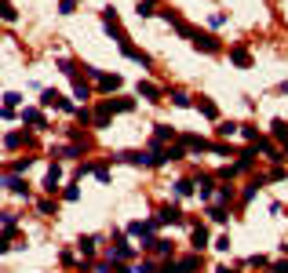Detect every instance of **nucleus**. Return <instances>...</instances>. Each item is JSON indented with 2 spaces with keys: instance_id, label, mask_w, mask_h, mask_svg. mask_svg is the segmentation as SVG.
Masks as SVG:
<instances>
[{
  "instance_id": "f257e3e1",
  "label": "nucleus",
  "mask_w": 288,
  "mask_h": 273,
  "mask_svg": "<svg viewBox=\"0 0 288 273\" xmlns=\"http://www.w3.org/2000/svg\"><path fill=\"white\" fill-rule=\"evenodd\" d=\"M128 109H135V99H106L102 109L95 113V128H106L110 113H128Z\"/></svg>"
},
{
  "instance_id": "f03ea898",
  "label": "nucleus",
  "mask_w": 288,
  "mask_h": 273,
  "mask_svg": "<svg viewBox=\"0 0 288 273\" xmlns=\"http://www.w3.org/2000/svg\"><path fill=\"white\" fill-rule=\"evenodd\" d=\"M190 41H193V48H201V51H208V55H215L223 44H219V36H212V33H201V29H193L190 33Z\"/></svg>"
},
{
  "instance_id": "7ed1b4c3",
  "label": "nucleus",
  "mask_w": 288,
  "mask_h": 273,
  "mask_svg": "<svg viewBox=\"0 0 288 273\" xmlns=\"http://www.w3.org/2000/svg\"><path fill=\"white\" fill-rule=\"evenodd\" d=\"M153 222H183V211H179L175 204H164V208H157Z\"/></svg>"
},
{
  "instance_id": "20e7f679",
  "label": "nucleus",
  "mask_w": 288,
  "mask_h": 273,
  "mask_svg": "<svg viewBox=\"0 0 288 273\" xmlns=\"http://www.w3.org/2000/svg\"><path fill=\"white\" fill-rule=\"evenodd\" d=\"M40 102H44V106H55V109H66V113L73 109V106H69V99H62V95H59V91H51V88L40 95Z\"/></svg>"
},
{
  "instance_id": "39448f33",
  "label": "nucleus",
  "mask_w": 288,
  "mask_h": 273,
  "mask_svg": "<svg viewBox=\"0 0 288 273\" xmlns=\"http://www.w3.org/2000/svg\"><path fill=\"white\" fill-rule=\"evenodd\" d=\"M0 186H4V189H11V193H19V197H29V189H26V182H22L19 175H8V179H0Z\"/></svg>"
},
{
  "instance_id": "423d86ee",
  "label": "nucleus",
  "mask_w": 288,
  "mask_h": 273,
  "mask_svg": "<svg viewBox=\"0 0 288 273\" xmlns=\"http://www.w3.org/2000/svg\"><path fill=\"white\" fill-rule=\"evenodd\" d=\"M59 179H62V168L51 164V168H48V179H44V189H48V193H59Z\"/></svg>"
},
{
  "instance_id": "0eeeda50",
  "label": "nucleus",
  "mask_w": 288,
  "mask_h": 273,
  "mask_svg": "<svg viewBox=\"0 0 288 273\" xmlns=\"http://www.w3.org/2000/svg\"><path fill=\"white\" fill-rule=\"evenodd\" d=\"M139 95H142L146 102H160V95H164V91H160L157 84H142V81H139Z\"/></svg>"
},
{
  "instance_id": "6e6552de",
  "label": "nucleus",
  "mask_w": 288,
  "mask_h": 273,
  "mask_svg": "<svg viewBox=\"0 0 288 273\" xmlns=\"http://www.w3.org/2000/svg\"><path fill=\"white\" fill-rule=\"evenodd\" d=\"M168 139H175V131H172L168 124H157V131H153V149H157V146H164Z\"/></svg>"
},
{
  "instance_id": "1a4fd4ad",
  "label": "nucleus",
  "mask_w": 288,
  "mask_h": 273,
  "mask_svg": "<svg viewBox=\"0 0 288 273\" xmlns=\"http://www.w3.org/2000/svg\"><path fill=\"white\" fill-rule=\"evenodd\" d=\"M204 248H208V229L193 226V251H204Z\"/></svg>"
},
{
  "instance_id": "9d476101",
  "label": "nucleus",
  "mask_w": 288,
  "mask_h": 273,
  "mask_svg": "<svg viewBox=\"0 0 288 273\" xmlns=\"http://www.w3.org/2000/svg\"><path fill=\"white\" fill-rule=\"evenodd\" d=\"M197 109L208 116V121H219V109H215V102H212V99H197Z\"/></svg>"
},
{
  "instance_id": "9b49d317",
  "label": "nucleus",
  "mask_w": 288,
  "mask_h": 273,
  "mask_svg": "<svg viewBox=\"0 0 288 273\" xmlns=\"http://www.w3.org/2000/svg\"><path fill=\"white\" fill-rule=\"evenodd\" d=\"M230 59H233V62H237L241 69H248V66H252V55L244 51V48H230Z\"/></svg>"
},
{
  "instance_id": "f8f14e48",
  "label": "nucleus",
  "mask_w": 288,
  "mask_h": 273,
  "mask_svg": "<svg viewBox=\"0 0 288 273\" xmlns=\"http://www.w3.org/2000/svg\"><path fill=\"white\" fill-rule=\"evenodd\" d=\"M22 121L33 124V128H44V113H40V109H22Z\"/></svg>"
},
{
  "instance_id": "ddd939ff",
  "label": "nucleus",
  "mask_w": 288,
  "mask_h": 273,
  "mask_svg": "<svg viewBox=\"0 0 288 273\" xmlns=\"http://www.w3.org/2000/svg\"><path fill=\"white\" fill-rule=\"evenodd\" d=\"M197 186H201V197H204V201H208L212 193H215V182H212L208 175H197Z\"/></svg>"
},
{
  "instance_id": "4468645a",
  "label": "nucleus",
  "mask_w": 288,
  "mask_h": 273,
  "mask_svg": "<svg viewBox=\"0 0 288 273\" xmlns=\"http://www.w3.org/2000/svg\"><path fill=\"white\" fill-rule=\"evenodd\" d=\"M0 18H4V22H15L19 18V11H15L11 0H0Z\"/></svg>"
},
{
  "instance_id": "2eb2a0df",
  "label": "nucleus",
  "mask_w": 288,
  "mask_h": 273,
  "mask_svg": "<svg viewBox=\"0 0 288 273\" xmlns=\"http://www.w3.org/2000/svg\"><path fill=\"white\" fill-rule=\"evenodd\" d=\"M120 88V76L113 73V76H99V91H117Z\"/></svg>"
},
{
  "instance_id": "dca6fc26",
  "label": "nucleus",
  "mask_w": 288,
  "mask_h": 273,
  "mask_svg": "<svg viewBox=\"0 0 288 273\" xmlns=\"http://www.w3.org/2000/svg\"><path fill=\"white\" fill-rule=\"evenodd\" d=\"M73 95H77V99H92V88L80 81V76H73Z\"/></svg>"
},
{
  "instance_id": "f3484780",
  "label": "nucleus",
  "mask_w": 288,
  "mask_h": 273,
  "mask_svg": "<svg viewBox=\"0 0 288 273\" xmlns=\"http://www.w3.org/2000/svg\"><path fill=\"white\" fill-rule=\"evenodd\" d=\"M270 128H274V139H281V142H288V124L281 121V116H277V121H274Z\"/></svg>"
},
{
  "instance_id": "a211bd4d",
  "label": "nucleus",
  "mask_w": 288,
  "mask_h": 273,
  "mask_svg": "<svg viewBox=\"0 0 288 273\" xmlns=\"http://www.w3.org/2000/svg\"><path fill=\"white\" fill-rule=\"evenodd\" d=\"M139 15H142V18L157 15V0H139Z\"/></svg>"
},
{
  "instance_id": "6ab92c4d",
  "label": "nucleus",
  "mask_w": 288,
  "mask_h": 273,
  "mask_svg": "<svg viewBox=\"0 0 288 273\" xmlns=\"http://www.w3.org/2000/svg\"><path fill=\"white\" fill-rule=\"evenodd\" d=\"M95 244H99V237H80V251H84L88 259L95 255Z\"/></svg>"
},
{
  "instance_id": "aec40b11",
  "label": "nucleus",
  "mask_w": 288,
  "mask_h": 273,
  "mask_svg": "<svg viewBox=\"0 0 288 273\" xmlns=\"http://www.w3.org/2000/svg\"><path fill=\"white\" fill-rule=\"evenodd\" d=\"M168 99H172L175 106H190V95H186L183 88H175V91H168Z\"/></svg>"
},
{
  "instance_id": "412c9836",
  "label": "nucleus",
  "mask_w": 288,
  "mask_h": 273,
  "mask_svg": "<svg viewBox=\"0 0 288 273\" xmlns=\"http://www.w3.org/2000/svg\"><path fill=\"white\" fill-rule=\"evenodd\" d=\"M197 266H201V259H197V255H190V259H183V262H179V269H183V273H197Z\"/></svg>"
},
{
  "instance_id": "4be33fe9",
  "label": "nucleus",
  "mask_w": 288,
  "mask_h": 273,
  "mask_svg": "<svg viewBox=\"0 0 288 273\" xmlns=\"http://www.w3.org/2000/svg\"><path fill=\"white\" fill-rule=\"evenodd\" d=\"M175 193H179V197H186V193H193V179H179V182H175Z\"/></svg>"
},
{
  "instance_id": "5701e85b",
  "label": "nucleus",
  "mask_w": 288,
  "mask_h": 273,
  "mask_svg": "<svg viewBox=\"0 0 288 273\" xmlns=\"http://www.w3.org/2000/svg\"><path fill=\"white\" fill-rule=\"evenodd\" d=\"M29 142H33L29 135H8V146H11V149H19V146H29Z\"/></svg>"
},
{
  "instance_id": "b1692460",
  "label": "nucleus",
  "mask_w": 288,
  "mask_h": 273,
  "mask_svg": "<svg viewBox=\"0 0 288 273\" xmlns=\"http://www.w3.org/2000/svg\"><path fill=\"white\" fill-rule=\"evenodd\" d=\"M55 66H59V69H62V73H66V76H77V66H73V62H69V59H59V62H55Z\"/></svg>"
},
{
  "instance_id": "393cba45",
  "label": "nucleus",
  "mask_w": 288,
  "mask_h": 273,
  "mask_svg": "<svg viewBox=\"0 0 288 273\" xmlns=\"http://www.w3.org/2000/svg\"><path fill=\"white\" fill-rule=\"evenodd\" d=\"M19 102H22V95H19V91H8V95H4V109H15Z\"/></svg>"
},
{
  "instance_id": "a878e982",
  "label": "nucleus",
  "mask_w": 288,
  "mask_h": 273,
  "mask_svg": "<svg viewBox=\"0 0 288 273\" xmlns=\"http://www.w3.org/2000/svg\"><path fill=\"white\" fill-rule=\"evenodd\" d=\"M237 128H241V124H230V121H226V124H219L215 131H219L223 139H230V135H237Z\"/></svg>"
},
{
  "instance_id": "bb28decb",
  "label": "nucleus",
  "mask_w": 288,
  "mask_h": 273,
  "mask_svg": "<svg viewBox=\"0 0 288 273\" xmlns=\"http://www.w3.org/2000/svg\"><path fill=\"white\" fill-rule=\"evenodd\" d=\"M29 168H33V157H22V161H15V164H11V171H15V175H19V171H29Z\"/></svg>"
},
{
  "instance_id": "cd10ccee",
  "label": "nucleus",
  "mask_w": 288,
  "mask_h": 273,
  "mask_svg": "<svg viewBox=\"0 0 288 273\" xmlns=\"http://www.w3.org/2000/svg\"><path fill=\"white\" fill-rule=\"evenodd\" d=\"M208 219H212V222H226V211H223V208H208Z\"/></svg>"
},
{
  "instance_id": "c85d7f7f",
  "label": "nucleus",
  "mask_w": 288,
  "mask_h": 273,
  "mask_svg": "<svg viewBox=\"0 0 288 273\" xmlns=\"http://www.w3.org/2000/svg\"><path fill=\"white\" fill-rule=\"evenodd\" d=\"M241 135H244V139H252V142H256V139H259V131H256V128H252V124H241Z\"/></svg>"
},
{
  "instance_id": "c756f323",
  "label": "nucleus",
  "mask_w": 288,
  "mask_h": 273,
  "mask_svg": "<svg viewBox=\"0 0 288 273\" xmlns=\"http://www.w3.org/2000/svg\"><path fill=\"white\" fill-rule=\"evenodd\" d=\"M59 11H62V15H73V11H77V0H62Z\"/></svg>"
},
{
  "instance_id": "7c9ffc66",
  "label": "nucleus",
  "mask_w": 288,
  "mask_h": 273,
  "mask_svg": "<svg viewBox=\"0 0 288 273\" xmlns=\"http://www.w3.org/2000/svg\"><path fill=\"white\" fill-rule=\"evenodd\" d=\"M95 175H99V182H110V168L106 164H95Z\"/></svg>"
},
{
  "instance_id": "2f4dec72",
  "label": "nucleus",
  "mask_w": 288,
  "mask_h": 273,
  "mask_svg": "<svg viewBox=\"0 0 288 273\" xmlns=\"http://www.w3.org/2000/svg\"><path fill=\"white\" fill-rule=\"evenodd\" d=\"M219 201H223V204H230V201H233V189H230V186H223V189H219Z\"/></svg>"
},
{
  "instance_id": "473e14b6",
  "label": "nucleus",
  "mask_w": 288,
  "mask_h": 273,
  "mask_svg": "<svg viewBox=\"0 0 288 273\" xmlns=\"http://www.w3.org/2000/svg\"><path fill=\"white\" fill-rule=\"evenodd\" d=\"M215 248H219V251H230V233H223V237L215 241Z\"/></svg>"
},
{
  "instance_id": "72a5a7b5",
  "label": "nucleus",
  "mask_w": 288,
  "mask_h": 273,
  "mask_svg": "<svg viewBox=\"0 0 288 273\" xmlns=\"http://www.w3.org/2000/svg\"><path fill=\"white\" fill-rule=\"evenodd\" d=\"M62 197H66V201H77V197H80V189H77V186H69V189H62Z\"/></svg>"
},
{
  "instance_id": "f704fd0d",
  "label": "nucleus",
  "mask_w": 288,
  "mask_h": 273,
  "mask_svg": "<svg viewBox=\"0 0 288 273\" xmlns=\"http://www.w3.org/2000/svg\"><path fill=\"white\" fill-rule=\"evenodd\" d=\"M0 226H15V215L11 211H0Z\"/></svg>"
},
{
  "instance_id": "c9c22d12",
  "label": "nucleus",
  "mask_w": 288,
  "mask_h": 273,
  "mask_svg": "<svg viewBox=\"0 0 288 273\" xmlns=\"http://www.w3.org/2000/svg\"><path fill=\"white\" fill-rule=\"evenodd\" d=\"M274 273H288V259L284 262H274Z\"/></svg>"
},
{
  "instance_id": "e433bc0d",
  "label": "nucleus",
  "mask_w": 288,
  "mask_h": 273,
  "mask_svg": "<svg viewBox=\"0 0 288 273\" xmlns=\"http://www.w3.org/2000/svg\"><path fill=\"white\" fill-rule=\"evenodd\" d=\"M215 273H237V269H230V266H219V269H215Z\"/></svg>"
},
{
  "instance_id": "4c0bfd02",
  "label": "nucleus",
  "mask_w": 288,
  "mask_h": 273,
  "mask_svg": "<svg viewBox=\"0 0 288 273\" xmlns=\"http://www.w3.org/2000/svg\"><path fill=\"white\" fill-rule=\"evenodd\" d=\"M281 149H284V153H288V142H281Z\"/></svg>"
}]
</instances>
